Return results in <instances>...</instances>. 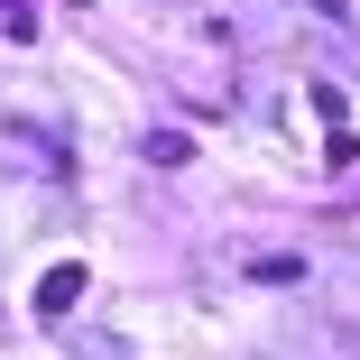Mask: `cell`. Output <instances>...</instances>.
<instances>
[{
    "label": "cell",
    "instance_id": "2",
    "mask_svg": "<svg viewBox=\"0 0 360 360\" xmlns=\"http://www.w3.org/2000/svg\"><path fill=\"white\" fill-rule=\"evenodd\" d=\"M148 158H158V167H185L194 139H185V129H148Z\"/></svg>",
    "mask_w": 360,
    "mask_h": 360
},
{
    "label": "cell",
    "instance_id": "1",
    "mask_svg": "<svg viewBox=\"0 0 360 360\" xmlns=\"http://www.w3.org/2000/svg\"><path fill=\"white\" fill-rule=\"evenodd\" d=\"M75 305H84V259H56V268L37 277V314H46V323H65Z\"/></svg>",
    "mask_w": 360,
    "mask_h": 360
}]
</instances>
